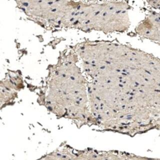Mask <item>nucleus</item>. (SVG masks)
<instances>
[{
	"label": "nucleus",
	"mask_w": 160,
	"mask_h": 160,
	"mask_svg": "<svg viewBox=\"0 0 160 160\" xmlns=\"http://www.w3.org/2000/svg\"><path fill=\"white\" fill-rule=\"evenodd\" d=\"M90 105L101 129L126 134L160 98V59L121 44L97 61L88 78Z\"/></svg>",
	"instance_id": "obj_1"
},
{
	"label": "nucleus",
	"mask_w": 160,
	"mask_h": 160,
	"mask_svg": "<svg viewBox=\"0 0 160 160\" xmlns=\"http://www.w3.org/2000/svg\"><path fill=\"white\" fill-rule=\"evenodd\" d=\"M75 51L65 52L50 70L39 101L55 116L80 126H96L88 82Z\"/></svg>",
	"instance_id": "obj_2"
},
{
	"label": "nucleus",
	"mask_w": 160,
	"mask_h": 160,
	"mask_svg": "<svg viewBox=\"0 0 160 160\" xmlns=\"http://www.w3.org/2000/svg\"><path fill=\"white\" fill-rule=\"evenodd\" d=\"M22 87L23 81L20 74L18 72H9L1 81V108L11 104Z\"/></svg>",
	"instance_id": "obj_3"
}]
</instances>
